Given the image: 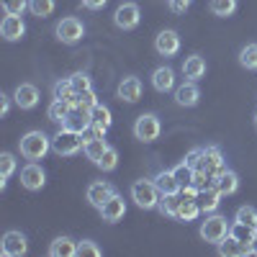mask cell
Returning a JSON list of instances; mask_svg holds the SVG:
<instances>
[{
	"instance_id": "42",
	"label": "cell",
	"mask_w": 257,
	"mask_h": 257,
	"mask_svg": "<svg viewBox=\"0 0 257 257\" xmlns=\"http://www.w3.org/2000/svg\"><path fill=\"white\" fill-rule=\"evenodd\" d=\"M173 173H175V178L180 180V185H190V183H193V167H190L188 162H180Z\"/></svg>"
},
{
	"instance_id": "47",
	"label": "cell",
	"mask_w": 257,
	"mask_h": 257,
	"mask_svg": "<svg viewBox=\"0 0 257 257\" xmlns=\"http://www.w3.org/2000/svg\"><path fill=\"white\" fill-rule=\"evenodd\" d=\"M8 108H11V103L6 95H0V116H8Z\"/></svg>"
},
{
	"instance_id": "18",
	"label": "cell",
	"mask_w": 257,
	"mask_h": 257,
	"mask_svg": "<svg viewBox=\"0 0 257 257\" xmlns=\"http://www.w3.org/2000/svg\"><path fill=\"white\" fill-rule=\"evenodd\" d=\"M221 190L216 188V185H208V188H203V190H198V206H201V211H206V213H213L219 208V203H221Z\"/></svg>"
},
{
	"instance_id": "26",
	"label": "cell",
	"mask_w": 257,
	"mask_h": 257,
	"mask_svg": "<svg viewBox=\"0 0 257 257\" xmlns=\"http://www.w3.org/2000/svg\"><path fill=\"white\" fill-rule=\"evenodd\" d=\"M52 95H54L57 100H64V103H70V105H77V90H75L72 80H59V82H54Z\"/></svg>"
},
{
	"instance_id": "3",
	"label": "cell",
	"mask_w": 257,
	"mask_h": 257,
	"mask_svg": "<svg viewBox=\"0 0 257 257\" xmlns=\"http://www.w3.org/2000/svg\"><path fill=\"white\" fill-rule=\"evenodd\" d=\"M160 198H162V193H160L155 180H137L132 185V201L139 208H157Z\"/></svg>"
},
{
	"instance_id": "34",
	"label": "cell",
	"mask_w": 257,
	"mask_h": 257,
	"mask_svg": "<svg viewBox=\"0 0 257 257\" xmlns=\"http://www.w3.org/2000/svg\"><path fill=\"white\" fill-rule=\"evenodd\" d=\"M29 11L39 18H47L54 13V0H29Z\"/></svg>"
},
{
	"instance_id": "39",
	"label": "cell",
	"mask_w": 257,
	"mask_h": 257,
	"mask_svg": "<svg viewBox=\"0 0 257 257\" xmlns=\"http://www.w3.org/2000/svg\"><path fill=\"white\" fill-rule=\"evenodd\" d=\"M100 254H103V249L95 242H90V239L77 242V257H100Z\"/></svg>"
},
{
	"instance_id": "40",
	"label": "cell",
	"mask_w": 257,
	"mask_h": 257,
	"mask_svg": "<svg viewBox=\"0 0 257 257\" xmlns=\"http://www.w3.org/2000/svg\"><path fill=\"white\" fill-rule=\"evenodd\" d=\"M70 80H72V85H75V90H77V93H88V90H93V82H90V75H88V72H75Z\"/></svg>"
},
{
	"instance_id": "32",
	"label": "cell",
	"mask_w": 257,
	"mask_h": 257,
	"mask_svg": "<svg viewBox=\"0 0 257 257\" xmlns=\"http://www.w3.org/2000/svg\"><path fill=\"white\" fill-rule=\"evenodd\" d=\"M208 8H211V13H213V16L226 18V16H231L234 11H237V0H211Z\"/></svg>"
},
{
	"instance_id": "37",
	"label": "cell",
	"mask_w": 257,
	"mask_h": 257,
	"mask_svg": "<svg viewBox=\"0 0 257 257\" xmlns=\"http://www.w3.org/2000/svg\"><path fill=\"white\" fill-rule=\"evenodd\" d=\"M95 165L103 170V173H111V170H116V165H118V152H116L113 147H108V149L103 152V157H100Z\"/></svg>"
},
{
	"instance_id": "31",
	"label": "cell",
	"mask_w": 257,
	"mask_h": 257,
	"mask_svg": "<svg viewBox=\"0 0 257 257\" xmlns=\"http://www.w3.org/2000/svg\"><path fill=\"white\" fill-rule=\"evenodd\" d=\"M70 108H72L70 103H64V100H57V98H54V100H52V105H49V111H47V116H49V121L62 123L64 118H67Z\"/></svg>"
},
{
	"instance_id": "12",
	"label": "cell",
	"mask_w": 257,
	"mask_h": 257,
	"mask_svg": "<svg viewBox=\"0 0 257 257\" xmlns=\"http://www.w3.org/2000/svg\"><path fill=\"white\" fill-rule=\"evenodd\" d=\"M155 49H157V54H162V57H175V54L180 52V36H178L173 29L160 31L157 39H155Z\"/></svg>"
},
{
	"instance_id": "49",
	"label": "cell",
	"mask_w": 257,
	"mask_h": 257,
	"mask_svg": "<svg viewBox=\"0 0 257 257\" xmlns=\"http://www.w3.org/2000/svg\"><path fill=\"white\" fill-rule=\"evenodd\" d=\"M254 126H257V113H254Z\"/></svg>"
},
{
	"instance_id": "50",
	"label": "cell",
	"mask_w": 257,
	"mask_h": 257,
	"mask_svg": "<svg viewBox=\"0 0 257 257\" xmlns=\"http://www.w3.org/2000/svg\"><path fill=\"white\" fill-rule=\"evenodd\" d=\"M254 229H257V226H254Z\"/></svg>"
},
{
	"instance_id": "9",
	"label": "cell",
	"mask_w": 257,
	"mask_h": 257,
	"mask_svg": "<svg viewBox=\"0 0 257 257\" xmlns=\"http://www.w3.org/2000/svg\"><path fill=\"white\" fill-rule=\"evenodd\" d=\"M139 21H142V13H139V6H137V3H123V6H118L116 13H113V24H116L118 29H123V31L137 29Z\"/></svg>"
},
{
	"instance_id": "11",
	"label": "cell",
	"mask_w": 257,
	"mask_h": 257,
	"mask_svg": "<svg viewBox=\"0 0 257 257\" xmlns=\"http://www.w3.org/2000/svg\"><path fill=\"white\" fill-rule=\"evenodd\" d=\"M47 183V173L41 170V165L36 162H29L24 170H21V185L26 190H41Z\"/></svg>"
},
{
	"instance_id": "5",
	"label": "cell",
	"mask_w": 257,
	"mask_h": 257,
	"mask_svg": "<svg viewBox=\"0 0 257 257\" xmlns=\"http://www.w3.org/2000/svg\"><path fill=\"white\" fill-rule=\"evenodd\" d=\"M160 132H162V123H160V118L155 113H142L137 118V123H134V137L139 142H144V144L160 139Z\"/></svg>"
},
{
	"instance_id": "2",
	"label": "cell",
	"mask_w": 257,
	"mask_h": 257,
	"mask_svg": "<svg viewBox=\"0 0 257 257\" xmlns=\"http://www.w3.org/2000/svg\"><path fill=\"white\" fill-rule=\"evenodd\" d=\"M82 147H85L82 134L70 132V128H59V132L52 137V152H57L59 157H72V155L80 152Z\"/></svg>"
},
{
	"instance_id": "13",
	"label": "cell",
	"mask_w": 257,
	"mask_h": 257,
	"mask_svg": "<svg viewBox=\"0 0 257 257\" xmlns=\"http://www.w3.org/2000/svg\"><path fill=\"white\" fill-rule=\"evenodd\" d=\"M98 211H100V219H103V221L116 224V221H121V219L126 216V203H123V198L118 196V193H113V196L105 201Z\"/></svg>"
},
{
	"instance_id": "28",
	"label": "cell",
	"mask_w": 257,
	"mask_h": 257,
	"mask_svg": "<svg viewBox=\"0 0 257 257\" xmlns=\"http://www.w3.org/2000/svg\"><path fill=\"white\" fill-rule=\"evenodd\" d=\"M82 139H85V137H82ZM105 149H108V144L103 142V137H93V139H85L82 152H85V157H88L90 162H98V160L103 157Z\"/></svg>"
},
{
	"instance_id": "41",
	"label": "cell",
	"mask_w": 257,
	"mask_h": 257,
	"mask_svg": "<svg viewBox=\"0 0 257 257\" xmlns=\"http://www.w3.org/2000/svg\"><path fill=\"white\" fill-rule=\"evenodd\" d=\"M26 8H29V0H3L6 16H21Z\"/></svg>"
},
{
	"instance_id": "44",
	"label": "cell",
	"mask_w": 257,
	"mask_h": 257,
	"mask_svg": "<svg viewBox=\"0 0 257 257\" xmlns=\"http://www.w3.org/2000/svg\"><path fill=\"white\" fill-rule=\"evenodd\" d=\"M95 103H98V100H95V93H93V90H88V93H77V105H80V108L90 111Z\"/></svg>"
},
{
	"instance_id": "20",
	"label": "cell",
	"mask_w": 257,
	"mask_h": 257,
	"mask_svg": "<svg viewBox=\"0 0 257 257\" xmlns=\"http://www.w3.org/2000/svg\"><path fill=\"white\" fill-rule=\"evenodd\" d=\"M213 185L221 190V196H231V193H237V188H239V178H237L234 170L226 167V170H221V173L213 178Z\"/></svg>"
},
{
	"instance_id": "36",
	"label": "cell",
	"mask_w": 257,
	"mask_h": 257,
	"mask_svg": "<svg viewBox=\"0 0 257 257\" xmlns=\"http://www.w3.org/2000/svg\"><path fill=\"white\" fill-rule=\"evenodd\" d=\"M239 64L244 70H257V44H247L239 52Z\"/></svg>"
},
{
	"instance_id": "10",
	"label": "cell",
	"mask_w": 257,
	"mask_h": 257,
	"mask_svg": "<svg viewBox=\"0 0 257 257\" xmlns=\"http://www.w3.org/2000/svg\"><path fill=\"white\" fill-rule=\"evenodd\" d=\"M26 249H29V242H26L24 234L21 231H6L3 242H0V252L6 257H21V254H26Z\"/></svg>"
},
{
	"instance_id": "35",
	"label": "cell",
	"mask_w": 257,
	"mask_h": 257,
	"mask_svg": "<svg viewBox=\"0 0 257 257\" xmlns=\"http://www.w3.org/2000/svg\"><path fill=\"white\" fill-rule=\"evenodd\" d=\"M198 213H201L198 201H185V198H183V206H180V213H178L180 221H196Z\"/></svg>"
},
{
	"instance_id": "6",
	"label": "cell",
	"mask_w": 257,
	"mask_h": 257,
	"mask_svg": "<svg viewBox=\"0 0 257 257\" xmlns=\"http://www.w3.org/2000/svg\"><path fill=\"white\" fill-rule=\"evenodd\" d=\"M54 31H57V39L62 41V44H77V41L82 39V34H85V26H82L80 18L70 16V18H62Z\"/></svg>"
},
{
	"instance_id": "48",
	"label": "cell",
	"mask_w": 257,
	"mask_h": 257,
	"mask_svg": "<svg viewBox=\"0 0 257 257\" xmlns=\"http://www.w3.org/2000/svg\"><path fill=\"white\" fill-rule=\"evenodd\" d=\"M249 249H252V254H257V237H254V242H252V247H249Z\"/></svg>"
},
{
	"instance_id": "24",
	"label": "cell",
	"mask_w": 257,
	"mask_h": 257,
	"mask_svg": "<svg viewBox=\"0 0 257 257\" xmlns=\"http://www.w3.org/2000/svg\"><path fill=\"white\" fill-rule=\"evenodd\" d=\"M155 183H157V188H160L162 196H167V193H180V190H183V185H180V180L175 178L173 170H162V173H157Z\"/></svg>"
},
{
	"instance_id": "43",
	"label": "cell",
	"mask_w": 257,
	"mask_h": 257,
	"mask_svg": "<svg viewBox=\"0 0 257 257\" xmlns=\"http://www.w3.org/2000/svg\"><path fill=\"white\" fill-rule=\"evenodd\" d=\"M193 185H196L198 190H203V188L213 185V178L206 173V170H193Z\"/></svg>"
},
{
	"instance_id": "33",
	"label": "cell",
	"mask_w": 257,
	"mask_h": 257,
	"mask_svg": "<svg viewBox=\"0 0 257 257\" xmlns=\"http://www.w3.org/2000/svg\"><path fill=\"white\" fill-rule=\"evenodd\" d=\"M90 116H93V123L95 126H103V128H111V111L108 108H105V105L103 103H95L93 105V108H90Z\"/></svg>"
},
{
	"instance_id": "38",
	"label": "cell",
	"mask_w": 257,
	"mask_h": 257,
	"mask_svg": "<svg viewBox=\"0 0 257 257\" xmlns=\"http://www.w3.org/2000/svg\"><path fill=\"white\" fill-rule=\"evenodd\" d=\"M234 221L239 224H249V226H257V211L252 206H239L237 213H234Z\"/></svg>"
},
{
	"instance_id": "17",
	"label": "cell",
	"mask_w": 257,
	"mask_h": 257,
	"mask_svg": "<svg viewBox=\"0 0 257 257\" xmlns=\"http://www.w3.org/2000/svg\"><path fill=\"white\" fill-rule=\"evenodd\" d=\"M198 98H201V90H198V85L193 82V80L183 82L180 88L175 90V103L178 105H185V108H193V105L198 103Z\"/></svg>"
},
{
	"instance_id": "4",
	"label": "cell",
	"mask_w": 257,
	"mask_h": 257,
	"mask_svg": "<svg viewBox=\"0 0 257 257\" xmlns=\"http://www.w3.org/2000/svg\"><path fill=\"white\" fill-rule=\"evenodd\" d=\"M229 229H231V224L226 221V216L211 213V216H206V221L201 224V237L211 244H219L221 239L229 237Z\"/></svg>"
},
{
	"instance_id": "19",
	"label": "cell",
	"mask_w": 257,
	"mask_h": 257,
	"mask_svg": "<svg viewBox=\"0 0 257 257\" xmlns=\"http://www.w3.org/2000/svg\"><path fill=\"white\" fill-rule=\"evenodd\" d=\"M118 98L126 103H137L142 98V80L139 77H123L118 85Z\"/></svg>"
},
{
	"instance_id": "1",
	"label": "cell",
	"mask_w": 257,
	"mask_h": 257,
	"mask_svg": "<svg viewBox=\"0 0 257 257\" xmlns=\"http://www.w3.org/2000/svg\"><path fill=\"white\" fill-rule=\"evenodd\" d=\"M21 155H24L26 160H31V162H36V160H44L47 157V152L52 149V139L44 134V132H29L24 139H21Z\"/></svg>"
},
{
	"instance_id": "22",
	"label": "cell",
	"mask_w": 257,
	"mask_h": 257,
	"mask_svg": "<svg viewBox=\"0 0 257 257\" xmlns=\"http://www.w3.org/2000/svg\"><path fill=\"white\" fill-rule=\"evenodd\" d=\"M183 75L188 77V80H201L203 75H206V62H203V57H198V54H190V57H185V62H183Z\"/></svg>"
},
{
	"instance_id": "27",
	"label": "cell",
	"mask_w": 257,
	"mask_h": 257,
	"mask_svg": "<svg viewBox=\"0 0 257 257\" xmlns=\"http://www.w3.org/2000/svg\"><path fill=\"white\" fill-rule=\"evenodd\" d=\"M180 206H183V196H180V193H167V196H162V198H160V206H157V208L165 213V216L178 219Z\"/></svg>"
},
{
	"instance_id": "7",
	"label": "cell",
	"mask_w": 257,
	"mask_h": 257,
	"mask_svg": "<svg viewBox=\"0 0 257 257\" xmlns=\"http://www.w3.org/2000/svg\"><path fill=\"white\" fill-rule=\"evenodd\" d=\"M196 170H206L211 178H216L221 170H226L224 157H221V149L219 147H203L201 149V157H198V167Z\"/></svg>"
},
{
	"instance_id": "15",
	"label": "cell",
	"mask_w": 257,
	"mask_h": 257,
	"mask_svg": "<svg viewBox=\"0 0 257 257\" xmlns=\"http://www.w3.org/2000/svg\"><path fill=\"white\" fill-rule=\"evenodd\" d=\"M0 34H3L6 41H18L26 34V24L21 21V16H6L3 24H0Z\"/></svg>"
},
{
	"instance_id": "23",
	"label": "cell",
	"mask_w": 257,
	"mask_h": 257,
	"mask_svg": "<svg viewBox=\"0 0 257 257\" xmlns=\"http://www.w3.org/2000/svg\"><path fill=\"white\" fill-rule=\"evenodd\" d=\"M152 85H155V90H160V93L173 90L175 88V72L170 67H157L152 72Z\"/></svg>"
},
{
	"instance_id": "29",
	"label": "cell",
	"mask_w": 257,
	"mask_h": 257,
	"mask_svg": "<svg viewBox=\"0 0 257 257\" xmlns=\"http://www.w3.org/2000/svg\"><path fill=\"white\" fill-rule=\"evenodd\" d=\"M229 234H231L234 239H239L242 244L252 247V242H254V237H257V229H254V226H249V224H239V221H234V224H231V229H229Z\"/></svg>"
},
{
	"instance_id": "45",
	"label": "cell",
	"mask_w": 257,
	"mask_h": 257,
	"mask_svg": "<svg viewBox=\"0 0 257 257\" xmlns=\"http://www.w3.org/2000/svg\"><path fill=\"white\" fill-rule=\"evenodd\" d=\"M105 3H108V0H82V6L90 8V11H100Z\"/></svg>"
},
{
	"instance_id": "21",
	"label": "cell",
	"mask_w": 257,
	"mask_h": 257,
	"mask_svg": "<svg viewBox=\"0 0 257 257\" xmlns=\"http://www.w3.org/2000/svg\"><path fill=\"white\" fill-rule=\"evenodd\" d=\"M216 247H219V254L221 257H244V254H252V249L247 244H242L239 239H234L231 234H229L226 239H221Z\"/></svg>"
},
{
	"instance_id": "14",
	"label": "cell",
	"mask_w": 257,
	"mask_h": 257,
	"mask_svg": "<svg viewBox=\"0 0 257 257\" xmlns=\"http://www.w3.org/2000/svg\"><path fill=\"white\" fill-rule=\"evenodd\" d=\"M13 98H16L18 108L31 111V108H36V103H39V90H36V85H31V82H21L16 88V93H13Z\"/></svg>"
},
{
	"instance_id": "8",
	"label": "cell",
	"mask_w": 257,
	"mask_h": 257,
	"mask_svg": "<svg viewBox=\"0 0 257 257\" xmlns=\"http://www.w3.org/2000/svg\"><path fill=\"white\" fill-rule=\"evenodd\" d=\"M90 126H93V116H90V111L80 108V105H72L70 113H67V118L62 121V128H70V132H77V134L90 132Z\"/></svg>"
},
{
	"instance_id": "30",
	"label": "cell",
	"mask_w": 257,
	"mask_h": 257,
	"mask_svg": "<svg viewBox=\"0 0 257 257\" xmlns=\"http://www.w3.org/2000/svg\"><path fill=\"white\" fill-rule=\"evenodd\" d=\"M13 173H16V157L11 152H3L0 155V188H6V183Z\"/></svg>"
},
{
	"instance_id": "46",
	"label": "cell",
	"mask_w": 257,
	"mask_h": 257,
	"mask_svg": "<svg viewBox=\"0 0 257 257\" xmlns=\"http://www.w3.org/2000/svg\"><path fill=\"white\" fill-rule=\"evenodd\" d=\"M170 6H173V11H178V13H183L188 6H190V0H170Z\"/></svg>"
},
{
	"instance_id": "16",
	"label": "cell",
	"mask_w": 257,
	"mask_h": 257,
	"mask_svg": "<svg viewBox=\"0 0 257 257\" xmlns=\"http://www.w3.org/2000/svg\"><path fill=\"white\" fill-rule=\"evenodd\" d=\"M113 185H108V183H103V180H95V183H90L88 185V201H90V206H95V208H100L105 201H108L111 196H113Z\"/></svg>"
},
{
	"instance_id": "25",
	"label": "cell",
	"mask_w": 257,
	"mask_h": 257,
	"mask_svg": "<svg viewBox=\"0 0 257 257\" xmlns=\"http://www.w3.org/2000/svg\"><path fill=\"white\" fill-rule=\"evenodd\" d=\"M49 254L52 257H75L77 254V242L70 237H57L49 244Z\"/></svg>"
}]
</instances>
